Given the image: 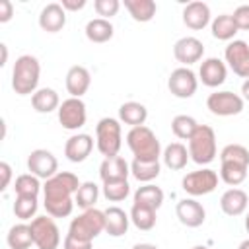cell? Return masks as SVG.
<instances>
[{
  "instance_id": "obj_1",
  "label": "cell",
  "mask_w": 249,
  "mask_h": 249,
  "mask_svg": "<svg viewBox=\"0 0 249 249\" xmlns=\"http://www.w3.org/2000/svg\"><path fill=\"white\" fill-rule=\"evenodd\" d=\"M80 179L78 175L70 171H58L51 179L45 181L43 185V196H45V210L53 218H66L72 214L76 200L72 195L78 193L80 189Z\"/></svg>"
},
{
  "instance_id": "obj_2",
  "label": "cell",
  "mask_w": 249,
  "mask_h": 249,
  "mask_svg": "<svg viewBox=\"0 0 249 249\" xmlns=\"http://www.w3.org/2000/svg\"><path fill=\"white\" fill-rule=\"evenodd\" d=\"M249 169V150L241 144H228L220 152V179L230 185L237 187L247 179Z\"/></svg>"
},
{
  "instance_id": "obj_3",
  "label": "cell",
  "mask_w": 249,
  "mask_h": 249,
  "mask_svg": "<svg viewBox=\"0 0 249 249\" xmlns=\"http://www.w3.org/2000/svg\"><path fill=\"white\" fill-rule=\"evenodd\" d=\"M41 64L33 54H21L12 68V88L18 95H33L39 86Z\"/></svg>"
},
{
  "instance_id": "obj_4",
  "label": "cell",
  "mask_w": 249,
  "mask_h": 249,
  "mask_svg": "<svg viewBox=\"0 0 249 249\" xmlns=\"http://www.w3.org/2000/svg\"><path fill=\"white\" fill-rule=\"evenodd\" d=\"M126 146L130 148L134 160L142 161H160L161 146L158 136L148 126H134L126 132Z\"/></svg>"
},
{
  "instance_id": "obj_5",
  "label": "cell",
  "mask_w": 249,
  "mask_h": 249,
  "mask_svg": "<svg viewBox=\"0 0 249 249\" xmlns=\"http://www.w3.org/2000/svg\"><path fill=\"white\" fill-rule=\"evenodd\" d=\"M95 144L101 156L113 158L119 156V150L123 146V128L121 123L113 117H103L95 124Z\"/></svg>"
},
{
  "instance_id": "obj_6",
  "label": "cell",
  "mask_w": 249,
  "mask_h": 249,
  "mask_svg": "<svg viewBox=\"0 0 249 249\" xmlns=\"http://www.w3.org/2000/svg\"><path fill=\"white\" fill-rule=\"evenodd\" d=\"M189 156L198 165H208L216 158V132L208 124H198L189 138Z\"/></svg>"
},
{
  "instance_id": "obj_7",
  "label": "cell",
  "mask_w": 249,
  "mask_h": 249,
  "mask_svg": "<svg viewBox=\"0 0 249 249\" xmlns=\"http://www.w3.org/2000/svg\"><path fill=\"white\" fill-rule=\"evenodd\" d=\"M101 231H105V212L97 208L84 210L78 218H72L68 226V235L82 241H93Z\"/></svg>"
},
{
  "instance_id": "obj_8",
  "label": "cell",
  "mask_w": 249,
  "mask_h": 249,
  "mask_svg": "<svg viewBox=\"0 0 249 249\" xmlns=\"http://www.w3.org/2000/svg\"><path fill=\"white\" fill-rule=\"evenodd\" d=\"M29 226H31V233L37 249H58L60 231L53 216H35Z\"/></svg>"
},
{
  "instance_id": "obj_9",
  "label": "cell",
  "mask_w": 249,
  "mask_h": 249,
  "mask_svg": "<svg viewBox=\"0 0 249 249\" xmlns=\"http://www.w3.org/2000/svg\"><path fill=\"white\" fill-rule=\"evenodd\" d=\"M181 187L187 195L191 196H202V195H208L212 193L216 187H218V173L214 169H208V167H202V169H196V171H191L183 177L181 181Z\"/></svg>"
},
{
  "instance_id": "obj_10",
  "label": "cell",
  "mask_w": 249,
  "mask_h": 249,
  "mask_svg": "<svg viewBox=\"0 0 249 249\" xmlns=\"http://www.w3.org/2000/svg\"><path fill=\"white\" fill-rule=\"evenodd\" d=\"M243 97L233 93V91H214L208 95L206 99V107L212 115L218 117H231V115H239L243 111Z\"/></svg>"
},
{
  "instance_id": "obj_11",
  "label": "cell",
  "mask_w": 249,
  "mask_h": 249,
  "mask_svg": "<svg viewBox=\"0 0 249 249\" xmlns=\"http://www.w3.org/2000/svg\"><path fill=\"white\" fill-rule=\"evenodd\" d=\"M167 88L169 91L179 97V99H189L196 93V88H198V78L196 74L189 68V66H179L175 68L169 78H167Z\"/></svg>"
},
{
  "instance_id": "obj_12",
  "label": "cell",
  "mask_w": 249,
  "mask_h": 249,
  "mask_svg": "<svg viewBox=\"0 0 249 249\" xmlns=\"http://www.w3.org/2000/svg\"><path fill=\"white\" fill-rule=\"evenodd\" d=\"M88 113H86V103L80 97H68L60 103L58 107V123L66 130H78L86 124Z\"/></svg>"
},
{
  "instance_id": "obj_13",
  "label": "cell",
  "mask_w": 249,
  "mask_h": 249,
  "mask_svg": "<svg viewBox=\"0 0 249 249\" xmlns=\"http://www.w3.org/2000/svg\"><path fill=\"white\" fill-rule=\"evenodd\" d=\"M224 58H226L228 66L233 70V74H237L245 80L249 78V43H245L241 39L230 41L224 51Z\"/></svg>"
},
{
  "instance_id": "obj_14",
  "label": "cell",
  "mask_w": 249,
  "mask_h": 249,
  "mask_svg": "<svg viewBox=\"0 0 249 249\" xmlns=\"http://www.w3.org/2000/svg\"><path fill=\"white\" fill-rule=\"evenodd\" d=\"M27 169H29L35 177L47 181V179H51L53 175L58 173V161H56V158L53 156V152L39 148V150H33V152L29 154V158H27Z\"/></svg>"
},
{
  "instance_id": "obj_15",
  "label": "cell",
  "mask_w": 249,
  "mask_h": 249,
  "mask_svg": "<svg viewBox=\"0 0 249 249\" xmlns=\"http://www.w3.org/2000/svg\"><path fill=\"white\" fill-rule=\"evenodd\" d=\"M202 54H204V45H202L200 39H196V37H193V35L181 37V39L173 45V56H175L181 64H185V66L198 62V60L202 58Z\"/></svg>"
},
{
  "instance_id": "obj_16",
  "label": "cell",
  "mask_w": 249,
  "mask_h": 249,
  "mask_svg": "<svg viewBox=\"0 0 249 249\" xmlns=\"http://www.w3.org/2000/svg\"><path fill=\"white\" fill-rule=\"evenodd\" d=\"M226 76H228V68H226V62L216 58V56H210V58H204L200 62V68H198V80L206 86V88H218L226 82Z\"/></svg>"
},
{
  "instance_id": "obj_17",
  "label": "cell",
  "mask_w": 249,
  "mask_h": 249,
  "mask_svg": "<svg viewBox=\"0 0 249 249\" xmlns=\"http://www.w3.org/2000/svg\"><path fill=\"white\" fill-rule=\"evenodd\" d=\"M175 214L179 218V222L187 228H198L204 224V218H206V210L204 206L195 200V198H183L177 202L175 206Z\"/></svg>"
},
{
  "instance_id": "obj_18",
  "label": "cell",
  "mask_w": 249,
  "mask_h": 249,
  "mask_svg": "<svg viewBox=\"0 0 249 249\" xmlns=\"http://www.w3.org/2000/svg\"><path fill=\"white\" fill-rule=\"evenodd\" d=\"M93 150V138L86 132H78V134H72L66 144H64V156L72 161V163H80L84 161Z\"/></svg>"
},
{
  "instance_id": "obj_19",
  "label": "cell",
  "mask_w": 249,
  "mask_h": 249,
  "mask_svg": "<svg viewBox=\"0 0 249 249\" xmlns=\"http://www.w3.org/2000/svg\"><path fill=\"white\" fill-rule=\"evenodd\" d=\"M183 23L189 29H195V31L204 29L210 23V8H208V4H204L200 0L189 2L183 8Z\"/></svg>"
},
{
  "instance_id": "obj_20",
  "label": "cell",
  "mask_w": 249,
  "mask_h": 249,
  "mask_svg": "<svg viewBox=\"0 0 249 249\" xmlns=\"http://www.w3.org/2000/svg\"><path fill=\"white\" fill-rule=\"evenodd\" d=\"M39 25L47 33H56L66 25V10L58 2L47 4L39 14Z\"/></svg>"
},
{
  "instance_id": "obj_21",
  "label": "cell",
  "mask_w": 249,
  "mask_h": 249,
  "mask_svg": "<svg viewBox=\"0 0 249 249\" xmlns=\"http://www.w3.org/2000/svg\"><path fill=\"white\" fill-rule=\"evenodd\" d=\"M130 173V165L126 163L124 158L121 156H113V158H105L99 165V177L103 183H113V181H126Z\"/></svg>"
},
{
  "instance_id": "obj_22",
  "label": "cell",
  "mask_w": 249,
  "mask_h": 249,
  "mask_svg": "<svg viewBox=\"0 0 249 249\" xmlns=\"http://www.w3.org/2000/svg\"><path fill=\"white\" fill-rule=\"evenodd\" d=\"M91 86V76H89V70L86 66H70L68 72H66V89L70 93V97H80L89 89Z\"/></svg>"
},
{
  "instance_id": "obj_23",
  "label": "cell",
  "mask_w": 249,
  "mask_h": 249,
  "mask_svg": "<svg viewBox=\"0 0 249 249\" xmlns=\"http://www.w3.org/2000/svg\"><path fill=\"white\" fill-rule=\"evenodd\" d=\"M249 206V196L243 189H228L220 196V208L228 216H241Z\"/></svg>"
},
{
  "instance_id": "obj_24",
  "label": "cell",
  "mask_w": 249,
  "mask_h": 249,
  "mask_svg": "<svg viewBox=\"0 0 249 249\" xmlns=\"http://www.w3.org/2000/svg\"><path fill=\"white\" fill-rule=\"evenodd\" d=\"M103 212H105V231L111 237L124 235L126 230H128V224H130V216L119 206H109Z\"/></svg>"
},
{
  "instance_id": "obj_25",
  "label": "cell",
  "mask_w": 249,
  "mask_h": 249,
  "mask_svg": "<svg viewBox=\"0 0 249 249\" xmlns=\"http://www.w3.org/2000/svg\"><path fill=\"white\" fill-rule=\"evenodd\" d=\"M146 119H148V109L138 101H126L119 107V121H123L124 124H130V128L142 126Z\"/></svg>"
},
{
  "instance_id": "obj_26",
  "label": "cell",
  "mask_w": 249,
  "mask_h": 249,
  "mask_svg": "<svg viewBox=\"0 0 249 249\" xmlns=\"http://www.w3.org/2000/svg\"><path fill=\"white\" fill-rule=\"evenodd\" d=\"M161 158H163V163H165L171 171L185 169L187 161L191 160L187 146H185V144H181V142H171L169 146H165V150H163Z\"/></svg>"
},
{
  "instance_id": "obj_27",
  "label": "cell",
  "mask_w": 249,
  "mask_h": 249,
  "mask_svg": "<svg viewBox=\"0 0 249 249\" xmlns=\"http://www.w3.org/2000/svg\"><path fill=\"white\" fill-rule=\"evenodd\" d=\"M31 105L37 113H51V111H58L60 107V97L53 88H39L33 95H31Z\"/></svg>"
},
{
  "instance_id": "obj_28",
  "label": "cell",
  "mask_w": 249,
  "mask_h": 249,
  "mask_svg": "<svg viewBox=\"0 0 249 249\" xmlns=\"http://www.w3.org/2000/svg\"><path fill=\"white\" fill-rule=\"evenodd\" d=\"M113 33H115V29H113V23L109 19L93 18L86 23V37L91 43H107L113 37Z\"/></svg>"
},
{
  "instance_id": "obj_29",
  "label": "cell",
  "mask_w": 249,
  "mask_h": 249,
  "mask_svg": "<svg viewBox=\"0 0 249 249\" xmlns=\"http://www.w3.org/2000/svg\"><path fill=\"white\" fill-rule=\"evenodd\" d=\"M210 29H212V37L218 39V41H231L233 35L239 31L231 14H220L212 19L210 23Z\"/></svg>"
},
{
  "instance_id": "obj_30",
  "label": "cell",
  "mask_w": 249,
  "mask_h": 249,
  "mask_svg": "<svg viewBox=\"0 0 249 249\" xmlns=\"http://www.w3.org/2000/svg\"><path fill=\"white\" fill-rule=\"evenodd\" d=\"M134 202L158 210V208L163 204V191H161L158 185L146 183V185H142V187H138V189L134 191Z\"/></svg>"
},
{
  "instance_id": "obj_31",
  "label": "cell",
  "mask_w": 249,
  "mask_h": 249,
  "mask_svg": "<svg viewBox=\"0 0 249 249\" xmlns=\"http://www.w3.org/2000/svg\"><path fill=\"white\" fill-rule=\"evenodd\" d=\"M124 8L128 10L130 18L134 21H140V23L150 21L158 10L154 0H124Z\"/></svg>"
},
{
  "instance_id": "obj_32",
  "label": "cell",
  "mask_w": 249,
  "mask_h": 249,
  "mask_svg": "<svg viewBox=\"0 0 249 249\" xmlns=\"http://www.w3.org/2000/svg\"><path fill=\"white\" fill-rule=\"evenodd\" d=\"M6 241L10 245V249H29L35 241H33V233H31V226L29 224H16L10 228Z\"/></svg>"
},
{
  "instance_id": "obj_33",
  "label": "cell",
  "mask_w": 249,
  "mask_h": 249,
  "mask_svg": "<svg viewBox=\"0 0 249 249\" xmlns=\"http://www.w3.org/2000/svg\"><path fill=\"white\" fill-rule=\"evenodd\" d=\"M128 216H130V222L142 231H148V230H152L156 226V210L150 208V206L132 202V208H130Z\"/></svg>"
},
{
  "instance_id": "obj_34",
  "label": "cell",
  "mask_w": 249,
  "mask_h": 249,
  "mask_svg": "<svg viewBox=\"0 0 249 249\" xmlns=\"http://www.w3.org/2000/svg\"><path fill=\"white\" fill-rule=\"evenodd\" d=\"M160 161H142V160H132L130 163V173L134 175V179H138L140 183H150L160 175Z\"/></svg>"
},
{
  "instance_id": "obj_35",
  "label": "cell",
  "mask_w": 249,
  "mask_h": 249,
  "mask_svg": "<svg viewBox=\"0 0 249 249\" xmlns=\"http://www.w3.org/2000/svg\"><path fill=\"white\" fill-rule=\"evenodd\" d=\"M97 196H99V187H97L93 181H86V183L80 185L78 193L74 195V200H76L78 208L89 210V208H93V204L97 202Z\"/></svg>"
},
{
  "instance_id": "obj_36",
  "label": "cell",
  "mask_w": 249,
  "mask_h": 249,
  "mask_svg": "<svg viewBox=\"0 0 249 249\" xmlns=\"http://www.w3.org/2000/svg\"><path fill=\"white\" fill-rule=\"evenodd\" d=\"M14 191H16V196H39V191H41L39 177H35L33 173L19 175L16 179Z\"/></svg>"
},
{
  "instance_id": "obj_37",
  "label": "cell",
  "mask_w": 249,
  "mask_h": 249,
  "mask_svg": "<svg viewBox=\"0 0 249 249\" xmlns=\"http://www.w3.org/2000/svg\"><path fill=\"white\" fill-rule=\"evenodd\" d=\"M196 128H198V123L193 117H189V115H177L171 121V130L181 140H189L195 134Z\"/></svg>"
},
{
  "instance_id": "obj_38",
  "label": "cell",
  "mask_w": 249,
  "mask_h": 249,
  "mask_svg": "<svg viewBox=\"0 0 249 249\" xmlns=\"http://www.w3.org/2000/svg\"><path fill=\"white\" fill-rule=\"evenodd\" d=\"M37 196H16L14 202V214L19 220H29L37 212Z\"/></svg>"
},
{
  "instance_id": "obj_39",
  "label": "cell",
  "mask_w": 249,
  "mask_h": 249,
  "mask_svg": "<svg viewBox=\"0 0 249 249\" xmlns=\"http://www.w3.org/2000/svg\"><path fill=\"white\" fill-rule=\"evenodd\" d=\"M130 185L128 181H113V183H103V196L111 202H121L128 196Z\"/></svg>"
},
{
  "instance_id": "obj_40",
  "label": "cell",
  "mask_w": 249,
  "mask_h": 249,
  "mask_svg": "<svg viewBox=\"0 0 249 249\" xmlns=\"http://www.w3.org/2000/svg\"><path fill=\"white\" fill-rule=\"evenodd\" d=\"M93 8L97 12V16H101L103 19H109L111 16H115L121 8V2L119 0H95L93 2Z\"/></svg>"
},
{
  "instance_id": "obj_41",
  "label": "cell",
  "mask_w": 249,
  "mask_h": 249,
  "mask_svg": "<svg viewBox=\"0 0 249 249\" xmlns=\"http://www.w3.org/2000/svg\"><path fill=\"white\" fill-rule=\"evenodd\" d=\"M237 29H243V31H249V4H241L233 10L231 14Z\"/></svg>"
},
{
  "instance_id": "obj_42",
  "label": "cell",
  "mask_w": 249,
  "mask_h": 249,
  "mask_svg": "<svg viewBox=\"0 0 249 249\" xmlns=\"http://www.w3.org/2000/svg\"><path fill=\"white\" fill-rule=\"evenodd\" d=\"M62 249H91V241H82V239H76L66 233V237L62 241Z\"/></svg>"
},
{
  "instance_id": "obj_43",
  "label": "cell",
  "mask_w": 249,
  "mask_h": 249,
  "mask_svg": "<svg viewBox=\"0 0 249 249\" xmlns=\"http://www.w3.org/2000/svg\"><path fill=\"white\" fill-rule=\"evenodd\" d=\"M14 16V4L10 0H0V23L10 21Z\"/></svg>"
},
{
  "instance_id": "obj_44",
  "label": "cell",
  "mask_w": 249,
  "mask_h": 249,
  "mask_svg": "<svg viewBox=\"0 0 249 249\" xmlns=\"http://www.w3.org/2000/svg\"><path fill=\"white\" fill-rule=\"evenodd\" d=\"M0 175H2V183H0V191H6L12 179V167L8 161H0Z\"/></svg>"
},
{
  "instance_id": "obj_45",
  "label": "cell",
  "mask_w": 249,
  "mask_h": 249,
  "mask_svg": "<svg viewBox=\"0 0 249 249\" xmlns=\"http://www.w3.org/2000/svg\"><path fill=\"white\" fill-rule=\"evenodd\" d=\"M60 6H62L64 10L78 12V10H82V8L86 6V0H62V2H60Z\"/></svg>"
},
{
  "instance_id": "obj_46",
  "label": "cell",
  "mask_w": 249,
  "mask_h": 249,
  "mask_svg": "<svg viewBox=\"0 0 249 249\" xmlns=\"http://www.w3.org/2000/svg\"><path fill=\"white\" fill-rule=\"evenodd\" d=\"M241 93H243V99H247V101H249V78L241 84Z\"/></svg>"
},
{
  "instance_id": "obj_47",
  "label": "cell",
  "mask_w": 249,
  "mask_h": 249,
  "mask_svg": "<svg viewBox=\"0 0 249 249\" xmlns=\"http://www.w3.org/2000/svg\"><path fill=\"white\" fill-rule=\"evenodd\" d=\"M0 51H2V60H0V64L4 66V64H6V60H8V47L2 43V45H0Z\"/></svg>"
},
{
  "instance_id": "obj_48",
  "label": "cell",
  "mask_w": 249,
  "mask_h": 249,
  "mask_svg": "<svg viewBox=\"0 0 249 249\" xmlns=\"http://www.w3.org/2000/svg\"><path fill=\"white\" fill-rule=\"evenodd\" d=\"M132 249H158V247L152 245V243H136Z\"/></svg>"
},
{
  "instance_id": "obj_49",
  "label": "cell",
  "mask_w": 249,
  "mask_h": 249,
  "mask_svg": "<svg viewBox=\"0 0 249 249\" xmlns=\"http://www.w3.org/2000/svg\"><path fill=\"white\" fill-rule=\"evenodd\" d=\"M237 249H249V239H245V241H241Z\"/></svg>"
},
{
  "instance_id": "obj_50",
  "label": "cell",
  "mask_w": 249,
  "mask_h": 249,
  "mask_svg": "<svg viewBox=\"0 0 249 249\" xmlns=\"http://www.w3.org/2000/svg\"><path fill=\"white\" fill-rule=\"evenodd\" d=\"M245 230H247V233H249V212H247V218H245Z\"/></svg>"
},
{
  "instance_id": "obj_51",
  "label": "cell",
  "mask_w": 249,
  "mask_h": 249,
  "mask_svg": "<svg viewBox=\"0 0 249 249\" xmlns=\"http://www.w3.org/2000/svg\"><path fill=\"white\" fill-rule=\"evenodd\" d=\"M191 249H210V247H206V245H195V247H191Z\"/></svg>"
}]
</instances>
